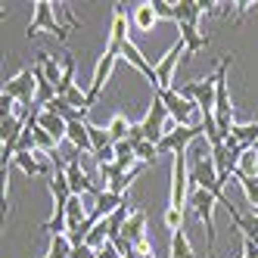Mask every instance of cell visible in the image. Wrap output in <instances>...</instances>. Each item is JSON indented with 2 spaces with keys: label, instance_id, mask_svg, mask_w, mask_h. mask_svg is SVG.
<instances>
[{
  "label": "cell",
  "instance_id": "cb8c5ba5",
  "mask_svg": "<svg viewBox=\"0 0 258 258\" xmlns=\"http://www.w3.org/2000/svg\"><path fill=\"white\" fill-rule=\"evenodd\" d=\"M233 174H246V177H258V153L255 150H246L243 156H239V165Z\"/></svg>",
  "mask_w": 258,
  "mask_h": 258
},
{
  "label": "cell",
  "instance_id": "4fadbf2b",
  "mask_svg": "<svg viewBox=\"0 0 258 258\" xmlns=\"http://www.w3.org/2000/svg\"><path fill=\"white\" fill-rule=\"evenodd\" d=\"M124 206V196H115V193H109V190H100L97 196H94V218H109V215H115L118 209Z\"/></svg>",
  "mask_w": 258,
  "mask_h": 258
},
{
  "label": "cell",
  "instance_id": "4dcf8cb0",
  "mask_svg": "<svg viewBox=\"0 0 258 258\" xmlns=\"http://www.w3.org/2000/svg\"><path fill=\"white\" fill-rule=\"evenodd\" d=\"M16 106H19V100H13L10 94H0V112H4V118L16 115Z\"/></svg>",
  "mask_w": 258,
  "mask_h": 258
},
{
  "label": "cell",
  "instance_id": "d4e9b609",
  "mask_svg": "<svg viewBox=\"0 0 258 258\" xmlns=\"http://www.w3.org/2000/svg\"><path fill=\"white\" fill-rule=\"evenodd\" d=\"M233 177L239 180V187H243V193H246V199H249L252 212H258V177H246V174H233Z\"/></svg>",
  "mask_w": 258,
  "mask_h": 258
},
{
  "label": "cell",
  "instance_id": "ac0fdd59",
  "mask_svg": "<svg viewBox=\"0 0 258 258\" xmlns=\"http://www.w3.org/2000/svg\"><path fill=\"white\" fill-rule=\"evenodd\" d=\"M230 140H233V143H239L243 150H252V146L258 143V121L233 124V131H230Z\"/></svg>",
  "mask_w": 258,
  "mask_h": 258
},
{
  "label": "cell",
  "instance_id": "ba28073f",
  "mask_svg": "<svg viewBox=\"0 0 258 258\" xmlns=\"http://www.w3.org/2000/svg\"><path fill=\"white\" fill-rule=\"evenodd\" d=\"M66 177H69V187H72V196H84V193H90V196H97L100 190L90 183V177H87V171L81 168V153H75L69 162H66Z\"/></svg>",
  "mask_w": 258,
  "mask_h": 258
},
{
  "label": "cell",
  "instance_id": "603a6c76",
  "mask_svg": "<svg viewBox=\"0 0 258 258\" xmlns=\"http://www.w3.org/2000/svg\"><path fill=\"white\" fill-rule=\"evenodd\" d=\"M72 239L66 236V233H59V236H53L50 239V249H47V258H72Z\"/></svg>",
  "mask_w": 258,
  "mask_h": 258
},
{
  "label": "cell",
  "instance_id": "ffe728a7",
  "mask_svg": "<svg viewBox=\"0 0 258 258\" xmlns=\"http://www.w3.org/2000/svg\"><path fill=\"white\" fill-rule=\"evenodd\" d=\"M106 131H109V137H112V143H121V140H127V137H131V121H127L121 112H115Z\"/></svg>",
  "mask_w": 258,
  "mask_h": 258
},
{
  "label": "cell",
  "instance_id": "9a60e30c",
  "mask_svg": "<svg viewBox=\"0 0 258 258\" xmlns=\"http://www.w3.org/2000/svg\"><path fill=\"white\" fill-rule=\"evenodd\" d=\"M38 66L44 69V75H47V81H50L53 87H59V84H62V78H66V69H62V56L56 59V56H50L47 50H41V53H38Z\"/></svg>",
  "mask_w": 258,
  "mask_h": 258
},
{
  "label": "cell",
  "instance_id": "6da1fadb",
  "mask_svg": "<svg viewBox=\"0 0 258 258\" xmlns=\"http://www.w3.org/2000/svg\"><path fill=\"white\" fill-rule=\"evenodd\" d=\"M156 97L165 103V109H168V115H171V118H174L180 127H199V124H202V112H199V106H196L193 100H183L177 87L159 90Z\"/></svg>",
  "mask_w": 258,
  "mask_h": 258
},
{
  "label": "cell",
  "instance_id": "f1b7e54d",
  "mask_svg": "<svg viewBox=\"0 0 258 258\" xmlns=\"http://www.w3.org/2000/svg\"><path fill=\"white\" fill-rule=\"evenodd\" d=\"M121 174H124V171L118 168V165H115V162H112V165H103V168H100V177L106 180V187H109V183H115V180H118Z\"/></svg>",
  "mask_w": 258,
  "mask_h": 258
},
{
  "label": "cell",
  "instance_id": "e0dca14e",
  "mask_svg": "<svg viewBox=\"0 0 258 258\" xmlns=\"http://www.w3.org/2000/svg\"><path fill=\"white\" fill-rule=\"evenodd\" d=\"M131 22H134V28H137V31H153V25L159 22L153 0H146V4H140V7L131 13Z\"/></svg>",
  "mask_w": 258,
  "mask_h": 258
},
{
  "label": "cell",
  "instance_id": "3957f363",
  "mask_svg": "<svg viewBox=\"0 0 258 258\" xmlns=\"http://www.w3.org/2000/svg\"><path fill=\"white\" fill-rule=\"evenodd\" d=\"M183 202H190V168H187V153H177L171 168V209L183 212Z\"/></svg>",
  "mask_w": 258,
  "mask_h": 258
},
{
  "label": "cell",
  "instance_id": "7402d4cb",
  "mask_svg": "<svg viewBox=\"0 0 258 258\" xmlns=\"http://www.w3.org/2000/svg\"><path fill=\"white\" fill-rule=\"evenodd\" d=\"M62 100H66V103H69L72 109H78V112H84V115L90 112V103H87V90H84L81 84H75V87H69Z\"/></svg>",
  "mask_w": 258,
  "mask_h": 258
},
{
  "label": "cell",
  "instance_id": "d6a6232c",
  "mask_svg": "<svg viewBox=\"0 0 258 258\" xmlns=\"http://www.w3.org/2000/svg\"><path fill=\"white\" fill-rule=\"evenodd\" d=\"M72 258H97V252L84 243V246H75V249H72Z\"/></svg>",
  "mask_w": 258,
  "mask_h": 258
},
{
  "label": "cell",
  "instance_id": "277c9868",
  "mask_svg": "<svg viewBox=\"0 0 258 258\" xmlns=\"http://www.w3.org/2000/svg\"><path fill=\"white\" fill-rule=\"evenodd\" d=\"M190 206L193 212L199 215V221L206 224V236H209V252H215V206H218V199L209 193V190H193L190 193Z\"/></svg>",
  "mask_w": 258,
  "mask_h": 258
},
{
  "label": "cell",
  "instance_id": "7c38bea8",
  "mask_svg": "<svg viewBox=\"0 0 258 258\" xmlns=\"http://www.w3.org/2000/svg\"><path fill=\"white\" fill-rule=\"evenodd\" d=\"M212 4H206V0H177L174 4V22L177 25H196L199 16L206 13Z\"/></svg>",
  "mask_w": 258,
  "mask_h": 258
},
{
  "label": "cell",
  "instance_id": "83f0119b",
  "mask_svg": "<svg viewBox=\"0 0 258 258\" xmlns=\"http://www.w3.org/2000/svg\"><path fill=\"white\" fill-rule=\"evenodd\" d=\"M165 227H168L171 233H174V230H183V212L168 209V212H165Z\"/></svg>",
  "mask_w": 258,
  "mask_h": 258
},
{
  "label": "cell",
  "instance_id": "d6986e66",
  "mask_svg": "<svg viewBox=\"0 0 258 258\" xmlns=\"http://www.w3.org/2000/svg\"><path fill=\"white\" fill-rule=\"evenodd\" d=\"M168 258H193V246H190V236L183 230H174L171 233V252Z\"/></svg>",
  "mask_w": 258,
  "mask_h": 258
},
{
  "label": "cell",
  "instance_id": "52a82bcc",
  "mask_svg": "<svg viewBox=\"0 0 258 258\" xmlns=\"http://www.w3.org/2000/svg\"><path fill=\"white\" fill-rule=\"evenodd\" d=\"M165 115H168V109H165V103L156 97L153 103H150V109H146V115H143V137L150 140V143H162V137H165V131H162V121H165Z\"/></svg>",
  "mask_w": 258,
  "mask_h": 258
},
{
  "label": "cell",
  "instance_id": "e575fe53",
  "mask_svg": "<svg viewBox=\"0 0 258 258\" xmlns=\"http://www.w3.org/2000/svg\"><path fill=\"white\" fill-rule=\"evenodd\" d=\"M252 150H255V153H258V143H255V146H252Z\"/></svg>",
  "mask_w": 258,
  "mask_h": 258
},
{
  "label": "cell",
  "instance_id": "7a4b0ae2",
  "mask_svg": "<svg viewBox=\"0 0 258 258\" xmlns=\"http://www.w3.org/2000/svg\"><path fill=\"white\" fill-rule=\"evenodd\" d=\"M38 31H50V34H56L59 41H69V31H66V25L56 22V13H53L50 0H38V4H34V19L28 22V38H34Z\"/></svg>",
  "mask_w": 258,
  "mask_h": 258
},
{
  "label": "cell",
  "instance_id": "2e32d148",
  "mask_svg": "<svg viewBox=\"0 0 258 258\" xmlns=\"http://www.w3.org/2000/svg\"><path fill=\"white\" fill-rule=\"evenodd\" d=\"M66 140H72L78 153H90L94 156V143H90V134H87V121H69V134Z\"/></svg>",
  "mask_w": 258,
  "mask_h": 258
},
{
  "label": "cell",
  "instance_id": "30bf717a",
  "mask_svg": "<svg viewBox=\"0 0 258 258\" xmlns=\"http://www.w3.org/2000/svg\"><path fill=\"white\" fill-rule=\"evenodd\" d=\"M115 53H103L100 56V62H97V69H94V81H90V87H87V103L94 106L97 100H100V94H103V84H106V78L112 75V66H115Z\"/></svg>",
  "mask_w": 258,
  "mask_h": 258
},
{
  "label": "cell",
  "instance_id": "9c48e42d",
  "mask_svg": "<svg viewBox=\"0 0 258 258\" xmlns=\"http://www.w3.org/2000/svg\"><path fill=\"white\" fill-rule=\"evenodd\" d=\"M180 53H187V47H183V41L177 38L171 44V50L165 53V56H159V66H156V75H159V90H168L171 87V78H174V66L180 59Z\"/></svg>",
  "mask_w": 258,
  "mask_h": 258
},
{
  "label": "cell",
  "instance_id": "484cf974",
  "mask_svg": "<svg viewBox=\"0 0 258 258\" xmlns=\"http://www.w3.org/2000/svg\"><path fill=\"white\" fill-rule=\"evenodd\" d=\"M87 134H90V143H94V153L106 150V146H115V143H112V137H109V131H103V127L90 124V121H87Z\"/></svg>",
  "mask_w": 258,
  "mask_h": 258
},
{
  "label": "cell",
  "instance_id": "8fae6325",
  "mask_svg": "<svg viewBox=\"0 0 258 258\" xmlns=\"http://www.w3.org/2000/svg\"><path fill=\"white\" fill-rule=\"evenodd\" d=\"M34 124L44 127L56 143L66 140V134H69V121L62 115H56V112H50V109H34Z\"/></svg>",
  "mask_w": 258,
  "mask_h": 258
},
{
  "label": "cell",
  "instance_id": "8992f818",
  "mask_svg": "<svg viewBox=\"0 0 258 258\" xmlns=\"http://www.w3.org/2000/svg\"><path fill=\"white\" fill-rule=\"evenodd\" d=\"M202 134H206V127H174V131H165V137H162V143H159V156L162 153H171V156H177V153H187V146L193 143V140H199Z\"/></svg>",
  "mask_w": 258,
  "mask_h": 258
},
{
  "label": "cell",
  "instance_id": "1f68e13d",
  "mask_svg": "<svg viewBox=\"0 0 258 258\" xmlns=\"http://www.w3.org/2000/svg\"><path fill=\"white\" fill-rule=\"evenodd\" d=\"M97 258H121V252H118V246L112 243V239H109V243L97 252Z\"/></svg>",
  "mask_w": 258,
  "mask_h": 258
},
{
  "label": "cell",
  "instance_id": "5bb4252c",
  "mask_svg": "<svg viewBox=\"0 0 258 258\" xmlns=\"http://www.w3.org/2000/svg\"><path fill=\"white\" fill-rule=\"evenodd\" d=\"M180 41H183V47H187L183 59H190V56H196L199 50L209 47V34H202L196 25H180Z\"/></svg>",
  "mask_w": 258,
  "mask_h": 258
},
{
  "label": "cell",
  "instance_id": "836d02e7",
  "mask_svg": "<svg viewBox=\"0 0 258 258\" xmlns=\"http://www.w3.org/2000/svg\"><path fill=\"white\" fill-rule=\"evenodd\" d=\"M252 7H258V4H249V0H239V4H236V13L243 16V13H246V10H252Z\"/></svg>",
  "mask_w": 258,
  "mask_h": 258
},
{
  "label": "cell",
  "instance_id": "5b68a950",
  "mask_svg": "<svg viewBox=\"0 0 258 258\" xmlns=\"http://www.w3.org/2000/svg\"><path fill=\"white\" fill-rule=\"evenodd\" d=\"M4 94H10L13 100H19V106H25V109H34V94H38L34 72H31V69H22L19 75H13V78L4 84Z\"/></svg>",
  "mask_w": 258,
  "mask_h": 258
},
{
  "label": "cell",
  "instance_id": "44dd1931",
  "mask_svg": "<svg viewBox=\"0 0 258 258\" xmlns=\"http://www.w3.org/2000/svg\"><path fill=\"white\" fill-rule=\"evenodd\" d=\"M13 165H16L22 174H28V177H34V174H47L41 165H38V159H34V153H16Z\"/></svg>",
  "mask_w": 258,
  "mask_h": 258
},
{
  "label": "cell",
  "instance_id": "f546056e",
  "mask_svg": "<svg viewBox=\"0 0 258 258\" xmlns=\"http://www.w3.org/2000/svg\"><path fill=\"white\" fill-rule=\"evenodd\" d=\"M153 7H156L159 19H171L174 22V4H168V0H153Z\"/></svg>",
  "mask_w": 258,
  "mask_h": 258
},
{
  "label": "cell",
  "instance_id": "4316f807",
  "mask_svg": "<svg viewBox=\"0 0 258 258\" xmlns=\"http://www.w3.org/2000/svg\"><path fill=\"white\" fill-rule=\"evenodd\" d=\"M134 153H137V159H140V162H156V159H159V146H156V143H150V140H143V143H137V146H134Z\"/></svg>",
  "mask_w": 258,
  "mask_h": 258
}]
</instances>
